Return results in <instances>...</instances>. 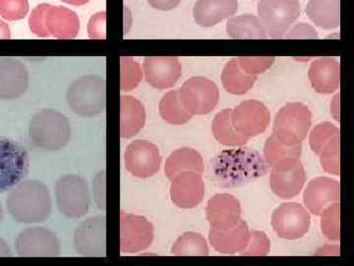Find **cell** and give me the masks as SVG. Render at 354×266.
<instances>
[{"mask_svg": "<svg viewBox=\"0 0 354 266\" xmlns=\"http://www.w3.org/2000/svg\"><path fill=\"white\" fill-rule=\"evenodd\" d=\"M268 170L269 166L260 154L250 148L223 150L209 165L212 179L221 188L245 186L264 177Z\"/></svg>", "mask_w": 354, "mask_h": 266, "instance_id": "obj_1", "label": "cell"}, {"mask_svg": "<svg viewBox=\"0 0 354 266\" xmlns=\"http://www.w3.org/2000/svg\"><path fill=\"white\" fill-rule=\"evenodd\" d=\"M6 206L14 220L19 223H41L51 213L50 190L39 181H22L9 193Z\"/></svg>", "mask_w": 354, "mask_h": 266, "instance_id": "obj_2", "label": "cell"}, {"mask_svg": "<svg viewBox=\"0 0 354 266\" xmlns=\"http://www.w3.org/2000/svg\"><path fill=\"white\" fill-rule=\"evenodd\" d=\"M30 29L36 36L59 39L76 38L80 20L74 11L64 6L41 3L35 7L29 19Z\"/></svg>", "mask_w": 354, "mask_h": 266, "instance_id": "obj_3", "label": "cell"}, {"mask_svg": "<svg viewBox=\"0 0 354 266\" xmlns=\"http://www.w3.org/2000/svg\"><path fill=\"white\" fill-rule=\"evenodd\" d=\"M29 136L39 148L60 150L67 145L71 136L68 118L55 109H43L30 121Z\"/></svg>", "mask_w": 354, "mask_h": 266, "instance_id": "obj_4", "label": "cell"}, {"mask_svg": "<svg viewBox=\"0 0 354 266\" xmlns=\"http://www.w3.org/2000/svg\"><path fill=\"white\" fill-rule=\"evenodd\" d=\"M66 101L78 116L92 118L104 113L106 107V80L97 76L76 79L67 90Z\"/></svg>", "mask_w": 354, "mask_h": 266, "instance_id": "obj_5", "label": "cell"}, {"mask_svg": "<svg viewBox=\"0 0 354 266\" xmlns=\"http://www.w3.org/2000/svg\"><path fill=\"white\" fill-rule=\"evenodd\" d=\"M312 123V113L301 103H288L279 109L274 121L272 133L286 143L301 144Z\"/></svg>", "mask_w": 354, "mask_h": 266, "instance_id": "obj_6", "label": "cell"}, {"mask_svg": "<svg viewBox=\"0 0 354 266\" xmlns=\"http://www.w3.org/2000/svg\"><path fill=\"white\" fill-rule=\"evenodd\" d=\"M57 207L64 215L72 219L85 216L90 209L88 184L83 177L66 175L60 177L55 186Z\"/></svg>", "mask_w": 354, "mask_h": 266, "instance_id": "obj_7", "label": "cell"}, {"mask_svg": "<svg viewBox=\"0 0 354 266\" xmlns=\"http://www.w3.org/2000/svg\"><path fill=\"white\" fill-rule=\"evenodd\" d=\"M258 14L272 39H281L300 14L299 0H260Z\"/></svg>", "mask_w": 354, "mask_h": 266, "instance_id": "obj_8", "label": "cell"}, {"mask_svg": "<svg viewBox=\"0 0 354 266\" xmlns=\"http://www.w3.org/2000/svg\"><path fill=\"white\" fill-rule=\"evenodd\" d=\"M27 150L15 140L0 137V193L21 183L29 172Z\"/></svg>", "mask_w": 354, "mask_h": 266, "instance_id": "obj_9", "label": "cell"}, {"mask_svg": "<svg viewBox=\"0 0 354 266\" xmlns=\"http://www.w3.org/2000/svg\"><path fill=\"white\" fill-rule=\"evenodd\" d=\"M179 100L183 108L194 116L211 113L218 105L220 91L213 81L196 76L188 79L178 90Z\"/></svg>", "mask_w": 354, "mask_h": 266, "instance_id": "obj_10", "label": "cell"}, {"mask_svg": "<svg viewBox=\"0 0 354 266\" xmlns=\"http://www.w3.org/2000/svg\"><path fill=\"white\" fill-rule=\"evenodd\" d=\"M310 223L308 212L297 202L279 205L272 215V227L281 239H301L308 233Z\"/></svg>", "mask_w": 354, "mask_h": 266, "instance_id": "obj_11", "label": "cell"}, {"mask_svg": "<svg viewBox=\"0 0 354 266\" xmlns=\"http://www.w3.org/2000/svg\"><path fill=\"white\" fill-rule=\"evenodd\" d=\"M73 242L80 256L104 258L106 256V216H92L83 221L77 228Z\"/></svg>", "mask_w": 354, "mask_h": 266, "instance_id": "obj_12", "label": "cell"}, {"mask_svg": "<svg viewBox=\"0 0 354 266\" xmlns=\"http://www.w3.org/2000/svg\"><path fill=\"white\" fill-rule=\"evenodd\" d=\"M16 251L22 258H55L62 247L55 233L44 228H29L16 240Z\"/></svg>", "mask_w": 354, "mask_h": 266, "instance_id": "obj_13", "label": "cell"}, {"mask_svg": "<svg viewBox=\"0 0 354 266\" xmlns=\"http://www.w3.org/2000/svg\"><path fill=\"white\" fill-rule=\"evenodd\" d=\"M153 226L145 217L120 214V251L123 254H137L152 245Z\"/></svg>", "mask_w": 354, "mask_h": 266, "instance_id": "obj_14", "label": "cell"}, {"mask_svg": "<svg viewBox=\"0 0 354 266\" xmlns=\"http://www.w3.org/2000/svg\"><path fill=\"white\" fill-rule=\"evenodd\" d=\"M271 121V114L262 102L248 100L232 109V123L242 136H257L266 132Z\"/></svg>", "mask_w": 354, "mask_h": 266, "instance_id": "obj_15", "label": "cell"}, {"mask_svg": "<svg viewBox=\"0 0 354 266\" xmlns=\"http://www.w3.org/2000/svg\"><path fill=\"white\" fill-rule=\"evenodd\" d=\"M162 157L158 146L148 140H135L125 151V168L132 176L148 179L160 168Z\"/></svg>", "mask_w": 354, "mask_h": 266, "instance_id": "obj_16", "label": "cell"}, {"mask_svg": "<svg viewBox=\"0 0 354 266\" xmlns=\"http://www.w3.org/2000/svg\"><path fill=\"white\" fill-rule=\"evenodd\" d=\"M306 181V174L299 159L286 161L272 168L270 184L271 190L281 200L297 197Z\"/></svg>", "mask_w": 354, "mask_h": 266, "instance_id": "obj_17", "label": "cell"}, {"mask_svg": "<svg viewBox=\"0 0 354 266\" xmlns=\"http://www.w3.org/2000/svg\"><path fill=\"white\" fill-rule=\"evenodd\" d=\"M206 215L212 229L230 230L241 221V202L234 195L218 193L207 203Z\"/></svg>", "mask_w": 354, "mask_h": 266, "instance_id": "obj_18", "label": "cell"}, {"mask_svg": "<svg viewBox=\"0 0 354 266\" xmlns=\"http://www.w3.org/2000/svg\"><path fill=\"white\" fill-rule=\"evenodd\" d=\"M172 202L180 209H194L202 202L205 184L201 175L195 172H183L171 179Z\"/></svg>", "mask_w": 354, "mask_h": 266, "instance_id": "obj_19", "label": "cell"}, {"mask_svg": "<svg viewBox=\"0 0 354 266\" xmlns=\"http://www.w3.org/2000/svg\"><path fill=\"white\" fill-rule=\"evenodd\" d=\"M341 198L339 181L327 177L312 179L304 191V202L313 215L320 216L324 210Z\"/></svg>", "mask_w": 354, "mask_h": 266, "instance_id": "obj_20", "label": "cell"}, {"mask_svg": "<svg viewBox=\"0 0 354 266\" xmlns=\"http://www.w3.org/2000/svg\"><path fill=\"white\" fill-rule=\"evenodd\" d=\"M147 82L153 88L174 87L183 74V66L176 57H148L144 60Z\"/></svg>", "mask_w": 354, "mask_h": 266, "instance_id": "obj_21", "label": "cell"}, {"mask_svg": "<svg viewBox=\"0 0 354 266\" xmlns=\"http://www.w3.org/2000/svg\"><path fill=\"white\" fill-rule=\"evenodd\" d=\"M29 74L24 64L14 58H0V99L14 100L24 95Z\"/></svg>", "mask_w": 354, "mask_h": 266, "instance_id": "obj_22", "label": "cell"}, {"mask_svg": "<svg viewBox=\"0 0 354 266\" xmlns=\"http://www.w3.org/2000/svg\"><path fill=\"white\" fill-rule=\"evenodd\" d=\"M308 77L317 93L330 94L341 85V65L333 57L318 58L312 62Z\"/></svg>", "mask_w": 354, "mask_h": 266, "instance_id": "obj_23", "label": "cell"}, {"mask_svg": "<svg viewBox=\"0 0 354 266\" xmlns=\"http://www.w3.org/2000/svg\"><path fill=\"white\" fill-rule=\"evenodd\" d=\"M249 231L246 222L241 220L230 230L220 231L212 229L209 232L211 246L221 254L241 253L249 242Z\"/></svg>", "mask_w": 354, "mask_h": 266, "instance_id": "obj_24", "label": "cell"}, {"mask_svg": "<svg viewBox=\"0 0 354 266\" xmlns=\"http://www.w3.org/2000/svg\"><path fill=\"white\" fill-rule=\"evenodd\" d=\"M237 8V0H198L193 8V16L201 27H213L234 15Z\"/></svg>", "mask_w": 354, "mask_h": 266, "instance_id": "obj_25", "label": "cell"}, {"mask_svg": "<svg viewBox=\"0 0 354 266\" xmlns=\"http://www.w3.org/2000/svg\"><path fill=\"white\" fill-rule=\"evenodd\" d=\"M146 123L145 107L132 96L120 98V134L122 139H131L138 134Z\"/></svg>", "mask_w": 354, "mask_h": 266, "instance_id": "obj_26", "label": "cell"}, {"mask_svg": "<svg viewBox=\"0 0 354 266\" xmlns=\"http://www.w3.org/2000/svg\"><path fill=\"white\" fill-rule=\"evenodd\" d=\"M306 13L318 27L335 29L341 25V0H309Z\"/></svg>", "mask_w": 354, "mask_h": 266, "instance_id": "obj_27", "label": "cell"}, {"mask_svg": "<svg viewBox=\"0 0 354 266\" xmlns=\"http://www.w3.org/2000/svg\"><path fill=\"white\" fill-rule=\"evenodd\" d=\"M195 172L204 174V161L199 152L189 147H183L172 152L165 166V176L171 179L179 172Z\"/></svg>", "mask_w": 354, "mask_h": 266, "instance_id": "obj_28", "label": "cell"}, {"mask_svg": "<svg viewBox=\"0 0 354 266\" xmlns=\"http://www.w3.org/2000/svg\"><path fill=\"white\" fill-rule=\"evenodd\" d=\"M257 76H250L239 66V60L232 58L225 64L221 73V82L230 94L243 95L253 87Z\"/></svg>", "mask_w": 354, "mask_h": 266, "instance_id": "obj_29", "label": "cell"}, {"mask_svg": "<svg viewBox=\"0 0 354 266\" xmlns=\"http://www.w3.org/2000/svg\"><path fill=\"white\" fill-rule=\"evenodd\" d=\"M232 39H267L268 35L260 18L251 14L230 18L227 24Z\"/></svg>", "mask_w": 354, "mask_h": 266, "instance_id": "obj_30", "label": "cell"}, {"mask_svg": "<svg viewBox=\"0 0 354 266\" xmlns=\"http://www.w3.org/2000/svg\"><path fill=\"white\" fill-rule=\"evenodd\" d=\"M212 132L216 141L225 146H243L249 141L234 130L232 123V109H223L216 114L212 123Z\"/></svg>", "mask_w": 354, "mask_h": 266, "instance_id": "obj_31", "label": "cell"}, {"mask_svg": "<svg viewBox=\"0 0 354 266\" xmlns=\"http://www.w3.org/2000/svg\"><path fill=\"white\" fill-rule=\"evenodd\" d=\"M301 152L302 144L291 145L286 143L274 133L266 141L264 146L265 160L271 168L277 167L286 161L297 160L301 156Z\"/></svg>", "mask_w": 354, "mask_h": 266, "instance_id": "obj_32", "label": "cell"}, {"mask_svg": "<svg viewBox=\"0 0 354 266\" xmlns=\"http://www.w3.org/2000/svg\"><path fill=\"white\" fill-rule=\"evenodd\" d=\"M160 118L169 125H181L188 123L192 118V114L188 113L179 100L178 90H172L160 100L158 106Z\"/></svg>", "mask_w": 354, "mask_h": 266, "instance_id": "obj_33", "label": "cell"}, {"mask_svg": "<svg viewBox=\"0 0 354 266\" xmlns=\"http://www.w3.org/2000/svg\"><path fill=\"white\" fill-rule=\"evenodd\" d=\"M171 254L177 256H209V247L202 235L195 232L184 233L172 246Z\"/></svg>", "mask_w": 354, "mask_h": 266, "instance_id": "obj_34", "label": "cell"}, {"mask_svg": "<svg viewBox=\"0 0 354 266\" xmlns=\"http://www.w3.org/2000/svg\"><path fill=\"white\" fill-rule=\"evenodd\" d=\"M143 78V71L139 62L131 57L120 58V86L123 92H129L137 87Z\"/></svg>", "mask_w": 354, "mask_h": 266, "instance_id": "obj_35", "label": "cell"}, {"mask_svg": "<svg viewBox=\"0 0 354 266\" xmlns=\"http://www.w3.org/2000/svg\"><path fill=\"white\" fill-rule=\"evenodd\" d=\"M339 134L335 135L323 146L320 154V162L324 171L328 174L339 176L341 163H339Z\"/></svg>", "mask_w": 354, "mask_h": 266, "instance_id": "obj_36", "label": "cell"}, {"mask_svg": "<svg viewBox=\"0 0 354 266\" xmlns=\"http://www.w3.org/2000/svg\"><path fill=\"white\" fill-rule=\"evenodd\" d=\"M341 205L339 202L333 203L324 210L321 216V230L323 235L330 241H339L341 239V226H339V216H341Z\"/></svg>", "mask_w": 354, "mask_h": 266, "instance_id": "obj_37", "label": "cell"}, {"mask_svg": "<svg viewBox=\"0 0 354 266\" xmlns=\"http://www.w3.org/2000/svg\"><path fill=\"white\" fill-rule=\"evenodd\" d=\"M339 134V130L329 121L319 123L310 133L309 144L312 151L317 155L320 154L323 146L335 135Z\"/></svg>", "mask_w": 354, "mask_h": 266, "instance_id": "obj_38", "label": "cell"}, {"mask_svg": "<svg viewBox=\"0 0 354 266\" xmlns=\"http://www.w3.org/2000/svg\"><path fill=\"white\" fill-rule=\"evenodd\" d=\"M271 251V242L264 232L252 231L249 234L248 245L241 251L242 256H265Z\"/></svg>", "mask_w": 354, "mask_h": 266, "instance_id": "obj_39", "label": "cell"}, {"mask_svg": "<svg viewBox=\"0 0 354 266\" xmlns=\"http://www.w3.org/2000/svg\"><path fill=\"white\" fill-rule=\"evenodd\" d=\"M29 8L28 0H0V16L8 21L23 19Z\"/></svg>", "mask_w": 354, "mask_h": 266, "instance_id": "obj_40", "label": "cell"}, {"mask_svg": "<svg viewBox=\"0 0 354 266\" xmlns=\"http://www.w3.org/2000/svg\"><path fill=\"white\" fill-rule=\"evenodd\" d=\"M237 60L243 71L256 76L269 69L274 62L272 57H239Z\"/></svg>", "mask_w": 354, "mask_h": 266, "instance_id": "obj_41", "label": "cell"}, {"mask_svg": "<svg viewBox=\"0 0 354 266\" xmlns=\"http://www.w3.org/2000/svg\"><path fill=\"white\" fill-rule=\"evenodd\" d=\"M88 36L93 39H106V12L95 13L92 16L88 25Z\"/></svg>", "mask_w": 354, "mask_h": 266, "instance_id": "obj_42", "label": "cell"}, {"mask_svg": "<svg viewBox=\"0 0 354 266\" xmlns=\"http://www.w3.org/2000/svg\"><path fill=\"white\" fill-rule=\"evenodd\" d=\"M93 193L97 207L106 210V171H101L95 177Z\"/></svg>", "mask_w": 354, "mask_h": 266, "instance_id": "obj_43", "label": "cell"}, {"mask_svg": "<svg viewBox=\"0 0 354 266\" xmlns=\"http://www.w3.org/2000/svg\"><path fill=\"white\" fill-rule=\"evenodd\" d=\"M283 37L286 39H318V34L312 26L299 23L291 28L290 31Z\"/></svg>", "mask_w": 354, "mask_h": 266, "instance_id": "obj_44", "label": "cell"}, {"mask_svg": "<svg viewBox=\"0 0 354 266\" xmlns=\"http://www.w3.org/2000/svg\"><path fill=\"white\" fill-rule=\"evenodd\" d=\"M180 0H148V3L158 10L169 11L178 6Z\"/></svg>", "mask_w": 354, "mask_h": 266, "instance_id": "obj_45", "label": "cell"}, {"mask_svg": "<svg viewBox=\"0 0 354 266\" xmlns=\"http://www.w3.org/2000/svg\"><path fill=\"white\" fill-rule=\"evenodd\" d=\"M330 111H332L335 120L339 123V94L334 98V101H333L332 106H330Z\"/></svg>", "mask_w": 354, "mask_h": 266, "instance_id": "obj_46", "label": "cell"}, {"mask_svg": "<svg viewBox=\"0 0 354 266\" xmlns=\"http://www.w3.org/2000/svg\"><path fill=\"white\" fill-rule=\"evenodd\" d=\"M11 38V32L9 26L0 19V39H9Z\"/></svg>", "mask_w": 354, "mask_h": 266, "instance_id": "obj_47", "label": "cell"}, {"mask_svg": "<svg viewBox=\"0 0 354 266\" xmlns=\"http://www.w3.org/2000/svg\"><path fill=\"white\" fill-rule=\"evenodd\" d=\"M12 256L10 247L4 240L0 239V258H11Z\"/></svg>", "mask_w": 354, "mask_h": 266, "instance_id": "obj_48", "label": "cell"}, {"mask_svg": "<svg viewBox=\"0 0 354 266\" xmlns=\"http://www.w3.org/2000/svg\"><path fill=\"white\" fill-rule=\"evenodd\" d=\"M65 3L71 4V6H83V4L88 3L90 0H62Z\"/></svg>", "mask_w": 354, "mask_h": 266, "instance_id": "obj_49", "label": "cell"}, {"mask_svg": "<svg viewBox=\"0 0 354 266\" xmlns=\"http://www.w3.org/2000/svg\"><path fill=\"white\" fill-rule=\"evenodd\" d=\"M2 219H3V210H2L1 204H0V224H1Z\"/></svg>", "mask_w": 354, "mask_h": 266, "instance_id": "obj_50", "label": "cell"}]
</instances>
